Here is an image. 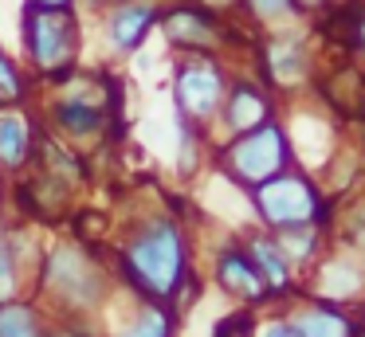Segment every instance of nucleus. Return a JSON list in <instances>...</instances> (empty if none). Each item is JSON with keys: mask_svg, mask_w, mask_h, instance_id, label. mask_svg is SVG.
I'll return each instance as SVG.
<instances>
[{"mask_svg": "<svg viewBox=\"0 0 365 337\" xmlns=\"http://www.w3.org/2000/svg\"><path fill=\"white\" fill-rule=\"evenodd\" d=\"M244 251L252 255L255 271L263 274L271 298H287V294H291V286H294V266H291V259L283 255V247L275 243V235H271V232H252V235L244 239Z\"/></svg>", "mask_w": 365, "mask_h": 337, "instance_id": "nucleus-15", "label": "nucleus"}, {"mask_svg": "<svg viewBox=\"0 0 365 337\" xmlns=\"http://www.w3.org/2000/svg\"><path fill=\"white\" fill-rule=\"evenodd\" d=\"M212 337H255V313H252V306H247V310L228 313V318H220V321H216V329H212Z\"/></svg>", "mask_w": 365, "mask_h": 337, "instance_id": "nucleus-22", "label": "nucleus"}, {"mask_svg": "<svg viewBox=\"0 0 365 337\" xmlns=\"http://www.w3.org/2000/svg\"><path fill=\"white\" fill-rule=\"evenodd\" d=\"M177 321H181V313L173 306L134 298V310L126 313V321L114 326L110 337H177Z\"/></svg>", "mask_w": 365, "mask_h": 337, "instance_id": "nucleus-16", "label": "nucleus"}, {"mask_svg": "<svg viewBox=\"0 0 365 337\" xmlns=\"http://www.w3.org/2000/svg\"><path fill=\"white\" fill-rule=\"evenodd\" d=\"M43 118L48 125L59 133L63 145H95L110 133V118L114 106L106 98V78L87 75V71H75L71 78L51 86V98L43 106Z\"/></svg>", "mask_w": 365, "mask_h": 337, "instance_id": "nucleus-4", "label": "nucleus"}, {"mask_svg": "<svg viewBox=\"0 0 365 337\" xmlns=\"http://www.w3.org/2000/svg\"><path fill=\"white\" fill-rule=\"evenodd\" d=\"M365 274L357 271V263H346V259H334V263H322L318 266V279H314V294L318 302H334L341 306L346 298H354L361 290Z\"/></svg>", "mask_w": 365, "mask_h": 337, "instance_id": "nucleus-18", "label": "nucleus"}, {"mask_svg": "<svg viewBox=\"0 0 365 337\" xmlns=\"http://www.w3.org/2000/svg\"><path fill=\"white\" fill-rule=\"evenodd\" d=\"M161 0H114L98 12V28H103V43H110L114 55H138L158 28Z\"/></svg>", "mask_w": 365, "mask_h": 337, "instance_id": "nucleus-9", "label": "nucleus"}, {"mask_svg": "<svg viewBox=\"0 0 365 337\" xmlns=\"http://www.w3.org/2000/svg\"><path fill=\"white\" fill-rule=\"evenodd\" d=\"M294 4H299V0H294Z\"/></svg>", "mask_w": 365, "mask_h": 337, "instance_id": "nucleus-28", "label": "nucleus"}, {"mask_svg": "<svg viewBox=\"0 0 365 337\" xmlns=\"http://www.w3.org/2000/svg\"><path fill=\"white\" fill-rule=\"evenodd\" d=\"M307 67V51L299 39H271L267 43V75L275 83H294Z\"/></svg>", "mask_w": 365, "mask_h": 337, "instance_id": "nucleus-19", "label": "nucleus"}, {"mask_svg": "<svg viewBox=\"0 0 365 337\" xmlns=\"http://www.w3.org/2000/svg\"><path fill=\"white\" fill-rule=\"evenodd\" d=\"M110 274L114 266L98 263V255L83 239H59L43 247L32 290L59 318L83 321L110 302Z\"/></svg>", "mask_w": 365, "mask_h": 337, "instance_id": "nucleus-2", "label": "nucleus"}, {"mask_svg": "<svg viewBox=\"0 0 365 337\" xmlns=\"http://www.w3.org/2000/svg\"><path fill=\"white\" fill-rule=\"evenodd\" d=\"M255 337H291V326H287V318L263 321V326H255Z\"/></svg>", "mask_w": 365, "mask_h": 337, "instance_id": "nucleus-24", "label": "nucleus"}, {"mask_svg": "<svg viewBox=\"0 0 365 337\" xmlns=\"http://www.w3.org/2000/svg\"><path fill=\"white\" fill-rule=\"evenodd\" d=\"M24 4H48V8H67V4H75V0H24Z\"/></svg>", "mask_w": 365, "mask_h": 337, "instance_id": "nucleus-25", "label": "nucleus"}, {"mask_svg": "<svg viewBox=\"0 0 365 337\" xmlns=\"http://www.w3.org/2000/svg\"><path fill=\"white\" fill-rule=\"evenodd\" d=\"M28 247H43V243H36V235L28 239L24 227H0V302L32 294L40 259L28 255Z\"/></svg>", "mask_w": 365, "mask_h": 337, "instance_id": "nucleus-11", "label": "nucleus"}, {"mask_svg": "<svg viewBox=\"0 0 365 337\" xmlns=\"http://www.w3.org/2000/svg\"><path fill=\"white\" fill-rule=\"evenodd\" d=\"M212 279H216V286H220L224 294L236 298V302H244V306L271 302L267 282H263L259 271H255V263H252V255L244 251V243H224V247L216 251Z\"/></svg>", "mask_w": 365, "mask_h": 337, "instance_id": "nucleus-10", "label": "nucleus"}, {"mask_svg": "<svg viewBox=\"0 0 365 337\" xmlns=\"http://www.w3.org/2000/svg\"><path fill=\"white\" fill-rule=\"evenodd\" d=\"M114 274L126 282L134 298L173 306L181 286L197 274L192 271L189 232L181 227V219L169 216V212H153V216L138 219L118 247Z\"/></svg>", "mask_w": 365, "mask_h": 337, "instance_id": "nucleus-1", "label": "nucleus"}, {"mask_svg": "<svg viewBox=\"0 0 365 337\" xmlns=\"http://www.w3.org/2000/svg\"><path fill=\"white\" fill-rule=\"evenodd\" d=\"M36 153V122L20 106H0V172H20Z\"/></svg>", "mask_w": 365, "mask_h": 337, "instance_id": "nucleus-14", "label": "nucleus"}, {"mask_svg": "<svg viewBox=\"0 0 365 337\" xmlns=\"http://www.w3.org/2000/svg\"><path fill=\"white\" fill-rule=\"evenodd\" d=\"M83 12L75 4L67 8H48V4H20V55L28 78L56 86L71 78L83 63Z\"/></svg>", "mask_w": 365, "mask_h": 337, "instance_id": "nucleus-3", "label": "nucleus"}, {"mask_svg": "<svg viewBox=\"0 0 365 337\" xmlns=\"http://www.w3.org/2000/svg\"><path fill=\"white\" fill-rule=\"evenodd\" d=\"M259 20H275V16H287L294 12V0H244Z\"/></svg>", "mask_w": 365, "mask_h": 337, "instance_id": "nucleus-23", "label": "nucleus"}, {"mask_svg": "<svg viewBox=\"0 0 365 337\" xmlns=\"http://www.w3.org/2000/svg\"><path fill=\"white\" fill-rule=\"evenodd\" d=\"M287 169H291V138L275 118L247 133H236L220 145V172L247 192Z\"/></svg>", "mask_w": 365, "mask_h": 337, "instance_id": "nucleus-5", "label": "nucleus"}, {"mask_svg": "<svg viewBox=\"0 0 365 337\" xmlns=\"http://www.w3.org/2000/svg\"><path fill=\"white\" fill-rule=\"evenodd\" d=\"M287 326H291V337H357L361 333V321L354 313H346L334 302H302L294 313H287Z\"/></svg>", "mask_w": 365, "mask_h": 337, "instance_id": "nucleus-12", "label": "nucleus"}, {"mask_svg": "<svg viewBox=\"0 0 365 337\" xmlns=\"http://www.w3.org/2000/svg\"><path fill=\"white\" fill-rule=\"evenodd\" d=\"M361 326H365V318H361Z\"/></svg>", "mask_w": 365, "mask_h": 337, "instance_id": "nucleus-27", "label": "nucleus"}, {"mask_svg": "<svg viewBox=\"0 0 365 337\" xmlns=\"http://www.w3.org/2000/svg\"><path fill=\"white\" fill-rule=\"evenodd\" d=\"M28 90H32L28 71L9 51H0V106H20L28 98Z\"/></svg>", "mask_w": 365, "mask_h": 337, "instance_id": "nucleus-21", "label": "nucleus"}, {"mask_svg": "<svg viewBox=\"0 0 365 337\" xmlns=\"http://www.w3.org/2000/svg\"><path fill=\"white\" fill-rule=\"evenodd\" d=\"M158 28L165 36V43L173 51L185 55H212L220 47V16L212 8L197 4V0H173V4H161Z\"/></svg>", "mask_w": 365, "mask_h": 337, "instance_id": "nucleus-8", "label": "nucleus"}, {"mask_svg": "<svg viewBox=\"0 0 365 337\" xmlns=\"http://www.w3.org/2000/svg\"><path fill=\"white\" fill-rule=\"evenodd\" d=\"M357 337H365V326H361V333H357Z\"/></svg>", "mask_w": 365, "mask_h": 337, "instance_id": "nucleus-26", "label": "nucleus"}, {"mask_svg": "<svg viewBox=\"0 0 365 337\" xmlns=\"http://www.w3.org/2000/svg\"><path fill=\"white\" fill-rule=\"evenodd\" d=\"M0 337H51L43 306L28 294L0 302Z\"/></svg>", "mask_w": 365, "mask_h": 337, "instance_id": "nucleus-17", "label": "nucleus"}, {"mask_svg": "<svg viewBox=\"0 0 365 337\" xmlns=\"http://www.w3.org/2000/svg\"><path fill=\"white\" fill-rule=\"evenodd\" d=\"M252 208L259 216V224L267 232H279V227H302V224H322L326 219V204L322 192L314 188V180L302 177V172L287 169L279 177L263 180L259 188H252Z\"/></svg>", "mask_w": 365, "mask_h": 337, "instance_id": "nucleus-6", "label": "nucleus"}, {"mask_svg": "<svg viewBox=\"0 0 365 337\" xmlns=\"http://www.w3.org/2000/svg\"><path fill=\"white\" fill-rule=\"evenodd\" d=\"M216 118L224 122L228 138H236V133H247V130H255V125L271 122V102H267V94H263L255 83L240 78L236 86L224 90V102H220V114Z\"/></svg>", "mask_w": 365, "mask_h": 337, "instance_id": "nucleus-13", "label": "nucleus"}, {"mask_svg": "<svg viewBox=\"0 0 365 337\" xmlns=\"http://www.w3.org/2000/svg\"><path fill=\"white\" fill-rule=\"evenodd\" d=\"M224 90H228V78H224L220 63H212L208 55H185L173 67V106L177 118L189 125H208L220 114Z\"/></svg>", "mask_w": 365, "mask_h": 337, "instance_id": "nucleus-7", "label": "nucleus"}, {"mask_svg": "<svg viewBox=\"0 0 365 337\" xmlns=\"http://www.w3.org/2000/svg\"><path fill=\"white\" fill-rule=\"evenodd\" d=\"M271 235H275V243L283 247V255L291 259V266L310 263V255L318 251V227H314V224H302V227H279V232H271Z\"/></svg>", "mask_w": 365, "mask_h": 337, "instance_id": "nucleus-20", "label": "nucleus"}]
</instances>
